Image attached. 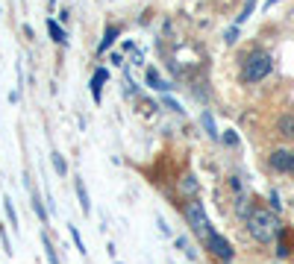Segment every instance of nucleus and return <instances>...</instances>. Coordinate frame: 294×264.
<instances>
[{"instance_id":"obj_20","label":"nucleus","mask_w":294,"mask_h":264,"mask_svg":"<svg viewBox=\"0 0 294 264\" xmlns=\"http://www.w3.org/2000/svg\"><path fill=\"white\" fill-rule=\"evenodd\" d=\"M224 144H227V147H239V135H236L233 129H227V132H224Z\"/></svg>"},{"instance_id":"obj_5","label":"nucleus","mask_w":294,"mask_h":264,"mask_svg":"<svg viewBox=\"0 0 294 264\" xmlns=\"http://www.w3.org/2000/svg\"><path fill=\"white\" fill-rule=\"evenodd\" d=\"M177 197H180V206L188 200H200V179L191 170H183L177 176Z\"/></svg>"},{"instance_id":"obj_7","label":"nucleus","mask_w":294,"mask_h":264,"mask_svg":"<svg viewBox=\"0 0 294 264\" xmlns=\"http://www.w3.org/2000/svg\"><path fill=\"white\" fill-rule=\"evenodd\" d=\"M121 32H124V26L121 24H109L106 26V32H103V38H100V44H97V53H106L118 38H121Z\"/></svg>"},{"instance_id":"obj_19","label":"nucleus","mask_w":294,"mask_h":264,"mask_svg":"<svg viewBox=\"0 0 294 264\" xmlns=\"http://www.w3.org/2000/svg\"><path fill=\"white\" fill-rule=\"evenodd\" d=\"M68 232H71V238H74V244H77V250H80V253H82V256H85V253H88V250H85V244H82V235H80V232H77V226H68Z\"/></svg>"},{"instance_id":"obj_8","label":"nucleus","mask_w":294,"mask_h":264,"mask_svg":"<svg viewBox=\"0 0 294 264\" xmlns=\"http://www.w3.org/2000/svg\"><path fill=\"white\" fill-rule=\"evenodd\" d=\"M277 135L286 138V141H294V115L292 112H286V115L277 118Z\"/></svg>"},{"instance_id":"obj_18","label":"nucleus","mask_w":294,"mask_h":264,"mask_svg":"<svg viewBox=\"0 0 294 264\" xmlns=\"http://www.w3.org/2000/svg\"><path fill=\"white\" fill-rule=\"evenodd\" d=\"M253 9H256V0H247V3H244V9H241V15L236 18V26H239V24H244V21L253 15Z\"/></svg>"},{"instance_id":"obj_17","label":"nucleus","mask_w":294,"mask_h":264,"mask_svg":"<svg viewBox=\"0 0 294 264\" xmlns=\"http://www.w3.org/2000/svg\"><path fill=\"white\" fill-rule=\"evenodd\" d=\"M3 209H6L9 226H12V229H18V215H15V206H12V200H9V197H3Z\"/></svg>"},{"instance_id":"obj_2","label":"nucleus","mask_w":294,"mask_h":264,"mask_svg":"<svg viewBox=\"0 0 294 264\" xmlns=\"http://www.w3.org/2000/svg\"><path fill=\"white\" fill-rule=\"evenodd\" d=\"M180 215H183V220L188 223L191 235H194L200 244H206V238L215 232V229H212V220H209V215H206V206H203L200 200H188V203L180 206Z\"/></svg>"},{"instance_id":"obj_25","label":"nucleus","mask_w":294,"mask_h":264,"mask_svg":"<svg viewBox=\"0 0 294 264\" xmlns=\"http://www.w3.org/2000/svg\"><path fill=\"white\" fill-rule=\"evenodd\" d=\"M68 18H71V12H68V9H62V12H59V21H62V24H68Z\"/></svg>"},{"instance_id":"obj_11","label":"nucleus","mask_w":294,"mask_h":264,"mask_svg":"<svg viewBox=\"0 0 294 264\" xmlns=\"http://www.w3.org/2000/svg\"><path fill=\"white\" fill-rule=\"evenodd\" d=\"M74 191H77V200H80V209H82V215H91V200H88V191H85L82 179H74Z\"/></svg>"},{"instance_id":"obj_15","label":"nucleus","mask_w":294,"mask_h":264,"mask_svg":"<svg viewBox=\"0 0 294 264\" xmlns=\"http://www.w3.org/2000/svg\"><path fill=\"white\" fill-rule=\"evenodd\" d=\"M200 123H203V129H206L209 138H218V129H215V120H212V112H209V109L200 115Z\"/></svg>"},{"instance_id":"obj_9","label":"nucleus","mask_w":294,"mask_h":264,"mask_svg":"<svg viewBox=\"0 0 294 264\" xmlns=\"http://www.w3.org/2000/svg\"><path fill=\"white\" fill-rule=\"evenodd\" d=\"M144 82H147V88H153V91H162V94H168L174 85H168L162 76H159V71L156 68H147V73H144Z\"/></svg>"},{"instance_id":"obj_10","label":"nucleus","mask_w":294,"mask_h":264,"mask_svg":"<svg viewBox=\"0 0 294 264\" xmlns=\"http://www.w3.org/2000/svg\"><path fill=\"white\" fill-rule=\"evenodd\" d=\"M106 76H109L106 68H97V71L91 73V82H88V85H91V97H94V103H100V88H103Z\"/></svg>"},{"instance_id":"obj_1","label":"nucleus","mask_w":294,"mask_h":264,"mask_svg":"<svg viewBox=\"0 0 294 264\" xmlns=\"http://www.w3.org/2000/svg\"><path fill=\"white\" fill-rule=\"evenodd\" d=\"M244 223H247V232L256 244H271L283 232V223H280L277 212L262 206V203H250V209L244 215Z\"/></svg>"},{"instance_id":"obj_13","label":"nucleus","mask_w":294,"mask_h":264,"mask_svg":"<svg viewBox=\"0 0 294 264\" xmlns=\"http://www.w3.org/2000/svg\"><path fill=\"white\" fill-rule=\"evenodd\" d=\"M50 162H53L56 176H59V179H68V162L62 159V153H59V150H53V153H50Z\"/></svg>"},{"instance_id":"obj_21","label":"nucleus","mask_w":294,"mask_h":264,"mask_svg":"<svg viewBox=\"0 0 294 264\" xmlns=\"http://www.w3.org/2000/svg\"><path fill=\"white\" fill-rule=\"evenodd\" d=\"M236 38H239V26H230V29L224 32V41H227V44H236Z\"/></svg>"},{"instance_id":"obj_23","label":"nucleus","mask_w":294,"mask_h":264,"mask_svg":"<svg viewBox=\"0 0 294 264\" xmlns=\"http://www.w3.org/2000/svg\"><path fill=\"white\" fill-rule=\"evenodd\" d=\"M162 103H165V106H168V109H171V112H183V109H180V106H177V103H174V100H171V97H162Z\"/></svg>"},{"instance_id":"obj_3","label":"nucleus","mask_w":294,"mask_h":264,"mask_svg":"<svg viewBox=\"0 0 294 264\" xmlns=\"http://www.w3.org/2000/svg\"><path fill=\"white\" fill-rule=\"evenodd\" d=\"M271 68H274V62L265 50H250L241 62V79L244 82H262L271 73Z\"/></svg>"},{"instance_id":"obj_26","label":"nucleus","mask_w":294,"mask_h":264,"mask_svg":"<svg viewBox=\"0 0 294 264\" xmlns=\"http://www.w3.org/2000/svg\"><path fill=\"white\" fill-rule=\"evenodd\" d=\"M115 264H124V262H115Z\"/></svg>"},{"instance_id":"obj_12","label":"nucleus","mask_w":294,"mask_h":264,"mask_svg":"<svg viewBox=\"0 0 294 264\" xmlns=\"http://www.w3.org/2000/svg\"><path fill=\"white\" fill-rule=\"evenodd\" d=\"M47 32H50V38H53L56 44H68V35H65V29H62V24H59V21L47 18Z\"/></svg>"},{"instance_id":"obj_6","label":"nucleus","mask_w":294,"mask_h":264,"mask_svg":"<svg viewBox=\"0 0 294 264\" xmlns=\"http://www.w3.org/2000/svg\"><path fill=\"white\" fill-rule=\"evenodd\" d=\"M268 165L277 173H294V150H274L268 156Z\"/></svg>"},{"instance_id":"obj_14","label":"nucleus","mask_w":294,"mask_h":264,"mask_svg":"<svg viewBox=\"0 0 294 264\" xmlns=\"http://www.w3.org/2000/svg\"><path fill=\"white\" fill-rule=\"evenodd\" d=\"M41 247H44V256H47V262H50V264H59L56 247H53V241H50V235H47V232L41 235Z\"/></svg>"},{"instance_id":"obj_22","label":"nucleus","mask_w":294,"mask_h":264,"mask_svg":"<svg viewBox=\"0 0 294 264\" xmlns=\"http://www.w3.org/2000/svg\"><path fill=\"white\" fill-rule=\"evenodd\" d=\"M109 62H112V65H124V53H118V50L109 53Z\"/></svg>"},{"instance_id":"obj_4","label":"nucleus","mask_w":294,"mask_h":264,"mask_svg":"<svg viewBox=\"0 0 294 264\" xmlns=\"http://www.w3.org/2000/svg\"><path fill=\"white\" fill-rule=\"evenodd\" d=\"M203 247H206V253H209V256H212L218 264H230L233 259H236V247H233V244H230V238H224L221 232H212V235L206 238V244H203Z\"/></svg>"},{"instance_id":"obj_16","label":"nucleus","mask_w":294,"mask_h":264,"mask_svg":"<svg viewBox=\"0 0 294 264\" xmlns=\"http://www.w3.org/2000/svg\"><path fill=\"white\" fill-rule=\"evenodd\" d=\"M174 247H177V250H180V253H186V256H188V259H191V262H194V259H197V253H194V250H191V247H188V241H186V238H183V235H177V238H174Z\"/></svg>"},{"instance_id":"obj_24","label":"nucleus","mask_w":294,"mask_h":264,"mask_svg":"<svg viewBox=\"0 0 294 264\" xmlns=\"http://www.w3.org/2000/svg\"><path fill=\"white\" fill-rule=\"evenodd\" d=\"M271 209H274V212H280V209H283V203H280V197H277L274 191H271Z\"/></svg>"}]
</instances>
